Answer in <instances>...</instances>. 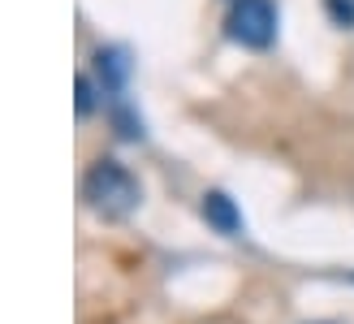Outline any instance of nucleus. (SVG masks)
I'll return each instance as SVG.
<instances>
[{
	"label": "nucleus",
	"instance_id": "1",
	"mask_svg": "<svg viewBox=\"0 0 354 324\" xmlns=\"http://www.w3.org/2000/svg\"><path fill=\"white\" fill-rule=\"evenodd\" d=\"M82 195L100 216H113V221L117 216H130L138 208V199H143L134 173L126 165H117V160H95L91 173H86V182H82Z\"/></svg>",
	"mask_w": 354,
	"mask_h": 324
},
{
	"label": "nucleus",
	"instance_id": "2",
	"mask_svg": "<svg viewBox=\"0 0 354 324\" xmlns=\"http://www.w3.org/2000/svg\"><path fill=\"white\" fill-rule=\"evenodd\" d=\"M225 26H229V39L234 44L259 52L277 39V5L272 0H234Z\"/></svg>",
	"mask_w": 354,
	"mask_h": 324
},
{
	"label": "nucleus",
	"instance_id": "3",
	"mask_svg": "<svg viewBox=\"0 0 354 324\" xmlns=\"http://www.w3.org/2000/svg\"><path fill=\"white\" fill-rule=\"evenodd\" d=\"M203 221L216 233H225V238H234V233L242 229V212H238V204L229 199L225 190H207L203 195Z\"/></svg>",
	"mask_w": 354,
	"mask_h": 324
},
{
	"label": "nucleus",
	"instance_id": "4",
	"mask_svg": "<svg viewBox=\"0 0 354 324\" xmlns=\"http://www.w3.org/2000/svg\"><path fill=\"white\" fill-rule=\"evenodd\" d=\"M95 65H100V78L109 91H121L130 78V57H126V48H100L95 52Z\"/></svg>",
	"mask_w": 354,
	"mask_h": 324
},
{
	"label": "nucleus",
	"instance_id": "5",
	"mask_svg": "<svg viewBox=\"0 0 354 324\" xmlns=\"http://www.w3.org/2000/svg\"><path fill=\"white\" fill-rule=\"evenodd\" d=\"M74 91H78V117H91V108H95V87H91V78L86 74H78V82H74Z\"/></svg>",
	"mask_w": 354,
	"mask_h": 324
},
{
	"label": "nucleus",
	"instance_id": "6",
	"mask_svg": "<svg viewBox=\"0 0 354 324\" xmlns=\"http://www.w3.org/2000/svg\"><path fill=\"white\" fill-rule=\"evenodd\" d=\"M117 125H121V138H143V121H134L130 113H117Z\"/></svg>",
	"mask_w": 354,
	"mask_h": 324
}]
</instances>
